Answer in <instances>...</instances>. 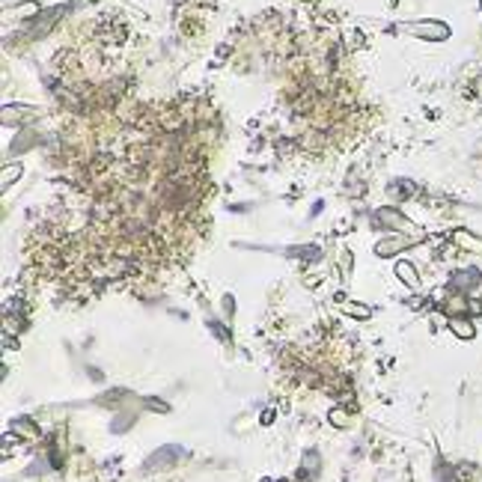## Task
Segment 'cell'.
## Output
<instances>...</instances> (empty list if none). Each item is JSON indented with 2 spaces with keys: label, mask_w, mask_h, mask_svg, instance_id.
Segmentation results:
<instances>
[{
  "label": "cell",
  "mask_w": 482,
  "mask_h": 482,
  "mask_svg": "<svg viewBox=\"0 0 482 482\" xmlns=\"http://www.w3.org/2000/svg\"><path fill=\"white\" fill-rule=\"evenodd\" d=\"M396 271H399V277L405 280V283H411V286H417L420 283V277L414 274V268H411V262H399L396 265Z\"/></svg>",
  "instance_id": "obj_1"
},
{
  "label": "cell",
  "mask_w": 482,
  "mask_h": 482,
  "mask_svg": "<svg viewBox=\"0 0 482 482\" xmlns=\"http://www.w3.org/2000/svg\"><path fill=\"white\" fill-rule=\"evenodd\" d=\"M449 327H452L455 333H459V336H462V340H470V336H473V325H470V322H462V319H452V322H449Z\"/></svg>",
  "instance_id": "obj_2"
},
{
  "label": "cell",
  "mask_w": 482,
  "mask_h": 482,
  "mask_svg": "<svg viewBox=\"0 0 482 482\" xmlns=\"http://www.w3.org/2000/svg\"><path fill=\"white\" fill-rule=\"evenodd\" d=\"M348 310H351V316H357V319H366L369 316V310L360 307V304H348Z\"/></svg>",
  "instance_id": "obj_3"
}]
</instances>
